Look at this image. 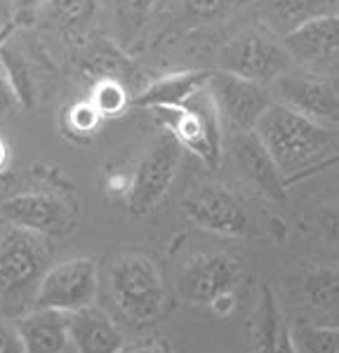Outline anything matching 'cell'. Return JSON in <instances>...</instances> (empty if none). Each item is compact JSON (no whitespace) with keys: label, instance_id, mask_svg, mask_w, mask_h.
Listing matches in <instances>:
<instances>
[{"label":"cell","instance_id":"cell-4","mask_svg":"<svg viewBox=\"0 0 339 353\" xmlns=\"http://www.w3.org/2000/svg\"><path fill=\"white\" fill-rule=\"evenodd\" d=\"M109 290L118 309L137 325L154 323L165 306L161 271L154 259L139 252L121 254L109 266Z\"/></svg>","mask_w":339,"mask_h":353},{"label":"cell","instance_id":"cell-29","mask_svg":"<svg viewBox=\"0 0 339 353\" xmlns=\"http://www.w3.org/2000/svg\"><path fill=\"white\" fill-rule=\"evenodd\" d=\"M307 226L314 233H318L325 243L339 250V203H325L307 212Z\"/></svg>","mask_w":339,"mask_h":353},{"label":"cell","instance_id":"cell-28","mask_svg":"<svg viewBox=\"0 0 339 353\" xmlns=\"http://www.w3.org/2000/svg\"><path fill=\"white\" fill-rule=\"evenodd\" d=\"M113 5H116L118 28L127 41H132L149 19L154 0H113Z\"/></svg>","mask_w":339,"mask_h":353},{"label":"cell","instance_id":"cell-10","mask_svg":"<svg viewBox=\"0 0 339 353\" xmlns=\"http://www.w3.org/2000/svg\"><path fill=\"white\" fill-rule=\"evenodd\" d=\"M99 288V269L97 261L90 257L66 259L50 266L38 285L36 306H48L64 313L94 304Z\"/></svg>","mask_w":339,"mask_h":353},{"label":"cell","instance_id":"cell-9","mask_svg":"<svg viewBox=\"0 0 339 353\" xmlns=\"http://www.w3.org/2000/svg\"><path fill=\"white\" fill-rule=\"evenodd\" d=\"M245 269L231 252H205L191 257L179 271L177 294L189 304L207 306L217 297L238 292Z\"/></svg>","mask_w":339,"mask_h":353},{"label":"cell","instance_id":"cell-31","mask_svg":"<svg viewBox=\"0 0 339 353\" xmlns=\"http://www.w3.org/2000/svg\"><path fill=\"white\" fill-rule=\"evenodd\" d=\"M0 353H26L17 325H10L5 321H0Z\"/></svg>","mask_w":339,"mask_h":353},{"label":"cell","instance_id":"cell-32","mask_svg":"<svg viewBox=\"0 0 339 353\" xmlns=\"http://www.w3.org/2000/svg\"><path fill=\"white\" fill-rule=\"evenodd\" d=\"M337 165H339V153H335V156H327L325 161H320V163L311 165V168L302 170V172H297L295 176H287V189H292V186H295V184H299V181H304V179H311V176H316V174L325 172V170H332V168H337Z\"/></svg>","mask_w":339,"mask_h":353},{"label":"cell","instance_id":"cell-33","mask_svg":"<svg viewBox=\"0 0 339 353\" xmlns=\"http://www.w3.org/2000/svg\"><path fill=\"white\" fill-rule=\"evenodd\" d=\"M48 0H12V12L17 21H28L41 12V8Z\"/></svg>","mask_w":339,"mask_h":353},{"label":"cell","instance_id":"cell-12","mask_svg":"<svg viewBox=\"0 0 339 353\" xmlns=\"http://www.w3.org/2000/svg\"><path fill=\"white\" fill-rule=\"evenodd\" d=\"M274 94L276 101L314 121L330 128L339 125V90L323 76L285 71L274 81Z\"/></svg>","mask_w":339,"mask_h":353},{"label":"cell","instance_id":"cell-18","mask_svg":"<svg viewBox=\"0 0 339 353\" xmlns=\"http://www.w3.org/2000/svg\"><path fill=\"white\" fill-rule=\"evenodd\" d=\"M339 10V0H254V17L264 28L285 38L307 21Z\"/></svg>","mask_w":339,"mask_h":353},{"label":"cell","instance_id":"cell-21","mask_svg":"<svg viewBox=\"0 0 339 353\" xmlns=\"http://www.w3.org/2000/svg\"><path fill=\"white\" fill-rule=\"evenodd\" d=\"M99 0H48L41 8L43 19L69 41H81L97 17Z\"/></svg>","mask_w":339,"mask_h":353},{"label":"cell","instance_id":"cell-36","mask_svg":"<svg viewBox=\"0 0 339 353\" xmlns=\"http://www.w3.org/2000/svg\"><path fill=\"white\" fill-rule=\"evenodd\" d=\"M10 161V151H8V144L0 139V170H5V165Z\"/></svg>","mask_w":339,"mask_h":353},{"label":"cell","instance_id":"cell-16","mask_svg":"<svg viewBox=\"0 0 339 353\" xmlns=\"http://www.w3.org/2000/svg\"><path fill=\"white\" fill-rule=\"evenodd\" d=\"M69 332L76 353H118L125 346L113 318L97 304L73 311L69 316Z\"/></svg>","mask_w":339,"mask_h":353},{"label":"cell","instance_id":"cell-1","mask_svg":"<svg viewBox=\"0 0 339 353\" xmlns=\"http://www.w3.org/2000/svg\"><path fill=\"white\" fill-rule=\"evenodd\" d=\"M254 130L285 176H295L311 165L325 161L330 149L337 144L335 128L314 121L280 101L269 106Z\"/></svg>","mask_w":339,"mask_h":353},{"label":"cell","instance_id":"cell-24","mask_svg":"<svg viewBox=\"0 0 339 353\" xmlns=\"http://www.w3.org/2000/svg\"><path fill=\"white\" fill-rule=\"evenodd\" d=\"M101 121H104V116L92 104V99L73 101L61 113V128L73 141H88L92 134H97Z\"/></svg>","mask_w":339,"mask_h":353},{"label":"cell","instance_id":"cell-8","mask_svg":"<svg viewBox=\"0 0 339 353\" xmlns=\"http://www.w3.org/2000/svg\"><path fill=\"white\" fill-rule=\"evenodd\" d=\"M207 92H210L219 116H222L224 128L231 132H250L257 128L262 116L274 104V92L264 83L247 81L243 76L229 71H212L207 81Z\"/></svg>","mask_w":339,"mask_h":353},{"label":"cell","instance_id":"cell-30","mask_svg":"<svg viewBox=\"0 0 339 353\" xmlns=\"http://www.w3.org/2000/svg\"><path fill=\"white\" fill-rule=\"evenodd\" d=\"M17 106H21V99L17 94L12 81H10L8 71H5L3 61H0V118L10 116Z\"/></svg>","mask_w":339,"mask_h":353},{"label":"cell","instance_id":"cell-27","mask_svg":"<svg viewBox=\"0 0 339 353\" xmlns=\"http://www.w3.org/2000/svg\"><path fill=\"white\" fill-rule=\"evenodd\" d=\"M10 43V38H8ZM3 45V52H0V61H3L5 71H8L10 81H12L17 94L21 99V106H31L33 104V81H31V71H28L26 59L21 57L17 50H12L10 45Z\"/></svg>","mask_w":339,"mask_h":353},{"label":"cell","instance_id":"cell-3","mask_svg":"<svg viewBox=\"0 0 339 353\" xmlns=\"http://www.w3.org/2000/svg\"><path fill=\"white\" fill-rule=\"evenodd\" d=\"M151 113L156 123H161L165 132L184 146V151L194 153L205 168L219 170L224 153V123L207 88L196 92L182 106Z\"/></svg>","mask_w":339,"mask_h":353},{"label":"cell","instance_id":"cell-35","mask_svg":"<svg viewBox=\"0 0 339 353\" xmlns=\"http://www.w3.org/2000/svg\"><path fill=\"white\" fill-rule=\"evenodd\" d=\"M210 309L217 313V316H231V313L238 309V294H236V292L222 294V297H217L212 301Z\"/></svg>","mask_w":339,"mask_h":353},{"label":"cell","instance_id":"cell-20","mask_svg":"<svg viewBox=\"0 0 339 353\" xmlns=\"http://www.w3.org/2000/svg\"><path fill=\"white\" fill-rule=\"evenodd\" d=\"M250 0H174L170 28L177 33H189L201 26L222 21L240 10Z\"/></svg>","mask_w":339,"mask_h":353},{"label":"cell","instance_id":"cell-25","mask_svg":"<svg viewBox=\"0 0 339 353\" xmlns=\"http://www.w3.org/2000/svg\"><path fill=\"white\" fill-rule=\"evenodd\" d=\"M132 97L125 83L116 81V78H99L92 85L90 99L97 106L104 118H116L127 109H132Z\"/></svg>","mask_w":339,"mask_h":353},{"label":"cell","instance_id":"cell-17","mask_svg":"<svg viewBox=\"0 0 339 353\" xmlns=\"http://www.w3.org/2000/svg\"><path fill=\"white\" fill-rule=\"evenodd\" d=\"M69 316L71 313L48 306H36L31 313L21 316L14 325L26 353H66V346L71 344Z\"/></svg>","mask_w":339,"mask_h":353},{"label":"cell","instance_id":"cell-34","mask_svg":"<svg viewBox=\"0 0 339 353\" xmlns=\"http://www.w3.org/2000/svg\"><path fill=\"white\" fill-rule=\"evenodd\" d=\"M118 353H170V346L156 339L134 341V344H125Z\"/></svg>","mask_w":339,"mask_h":353},{"label":"cell","instance_id":"cell-19","mask_svg":"<svg viewBox=\"0 0 339 353\" xmlns=\"http://www.w3.org/2000/svg\"><path fill=\"white\" fill-rule=\"evenodd\" d=\"M252 337L257 344V353H299L292 339V327L282 318L278 299L269 285L262 288V297L254 311Z\"/></svg>","mask_w":339,"mask_h":353},{"label":"cell","instance_id":"cell-26","mask_svg":"<svg viewBox=\"0 0 339 353\" xmlns=\"http://www.w3.org/2000/svg\"><path fill=\"white\" fill-rule=\"evenodd\" d=\"M292 339L302 353H339V327L299 321L292 327Z\"/></svg>","mask_w":339,"mask_h":353},{"label":"cell","instance_id":"cell-5","mask_svg":"<svg viewBox=\"0 0 339 353\" xmlns=\"http://www.w3.org/2000/svg\"><path fill=\"white\" fill-rule=\"evenodd\" d=\"M290 52L282 45V38L271 33L259 24L257 28H247L219 48L217 68L243 76L254 83H274L276 78L290 71Z\"/></svg>","mask_w":339,"mask_h":353},{"label":"cell","instance_id":"cell-13","mask_svg":"<svg viewBox=\"0 0 339 353\" xmlns=\"http://www.w3.org/2000/svg\"><path fill=\"white\" fill-rule=\"evenodd\" d=\"M0 219L12 226L45 233V236H64L76 226V212L71 203L54 193H19L0 203Z\"/></svg>","mask_w":339,"mask_h":353},{"label":"cell","instance_id":"cell-38","mask_svg":"<svg viewBox=\"0 0 339 353\" xmlns=\"http://www.w3.org/2000/svg\"><path fill=\"white\" fill-rule=\"evenodd\" d=\"M3 26H8V24H0V28H3Z\"/></svg>","mask_w":339,"mask_h":353},{"label":"cell","instance_id":"cell-22","mask_svg":"<svg viewBox=\"0 0 339 353\" xmlns=\"http://www.w3.org/2000/svg\"><path fill=\"white\" fill-rule=\"evenodd\" d=\"M83 68L88 73H92L94 81H99V78H116V81L125 83L127 88L137 83V76H139L132 59L123 52V48H118V45L111 41L92 43V48L85 54Z\"/></svg>","mask_w":339,"mask_h":353},{"label":"cell","instance_id":"cell-6","mask_svg":"<svg viewBox=\"0 0 339 353\" xmlns=\"http://www.w3.org/2000/svg\"><path fill=\"white\" fill-rule=\"evenodd\" d=\"M182 156L184 146L170 132L156 137V141L141 156V161L137 163V168H134V172L127 181L125 201L127 210L134 217L149 214L156 205H161L170 186H172L174 176H177Z\"/></svg>","mask_w":339,"mask_h":353},{"label":"cell","instance_id":"cell-2","mask_svg":"<svg viewBox=\"0 0 339 353\" xmlns=\"http://www.w3.org/2000/svg\"><path fill=\"white\" fill-rule=\"evenodd\" d=\"M182 210L196 226L214 236L259 238L269 233L276 236L269 226L259 224L257 214L238 191L224 184H214V181H203L186 191L182 198Z\"/></svg>","mask_w":339,"mask_h":353},{"label":"cell","instance_id":"cell-23","mask_svg":"<svg viewBox=\"0 0 339 353\" xmlns=\"http://www.w3.org/2000/svg\"><path fill=\"white\" fill-rule=\"evenodd\" d=\"M297 292L316 311L339 309V269L314 266L297 276Z\"/></svg>","mask_w":339,"mask_h":353},{"label":"cell","instance_id":"cell-7","mask_svg":"<svg viewBox=\"0 0 339 353\" xmlns=\"http://www.w3.org/2000/svg\"><path fill=\"white\" fill-rule=\"evenodd\" d=\"M52 243L50 236L24 226H12L0 236V290L19 292L50 271Z\"/></svg>","mask_w":339,"mask_h":353},{"label":"cell","instance_id":"cell-14","mask_svg":"<svg viewBox=\"0 0 339 353\" xmlns=\"http://www.w3.org/2000/svg\"><path fill=\"white\" fill-rule=\"evenodd\" d=\"M282 45L295 64L318 66L332 61L339 54V10L316 17L297 31L287 33L282 38Z\"/></svg>","mask_w":339,"mask_h":353},{"label":"cell","instance_id":"cell-11","mask_svg":"<svg viewBox=\"0 0 339 353\" xmlns=\"http://www.w3.org/2000/svg\"><path fill=\"white\" fill-rule=\"evenodd\" d=\"M229 151L234 158L236 168L240 170L243 179L252 186L259 196L269 198L274 203H285L287 196V176L271 156L267 144L257 130L250 132H231Z\"/></svg>","mask_w":339,"mask_h":353},{"label":"cell","instance_id":"cell-37","mask_svg":"<svg viewBox=\"0 0 339 353\" xmlns=\"http://www.w3.org/2000/svg\"><path fill=\"white\" fill-rule=\"evenodd\" d=\"M10 36H12V24H8V26L0 28V52H3V45L8 43Z\"/></svg>","mask_w":339,"mask_h":353},{"label":"cell","instance_id":"cell-15","mask_svg":"<svg viewBox=\"0 0 339 353\" xmlns=\"http://www.w3.org/2000/svg\"><path fill=\"white\" fill-rule=\"evenodd\" d=\"M212 71L189 68V71H172L165 76H158L151 83H146L137 94L132 97V109H174L191 99L196 92L207 88Z\"/></svg>","mask_w":339,"mask_h":353}]
</instances>
